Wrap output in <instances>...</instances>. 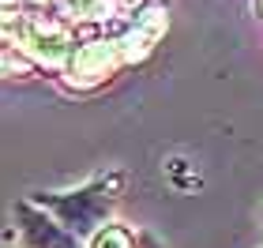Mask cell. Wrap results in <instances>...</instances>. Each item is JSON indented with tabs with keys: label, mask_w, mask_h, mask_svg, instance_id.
I'll return each instance as SVG.
<instances>
[{
	"label": "cell",
	"mask_w": 263,
	"mask_h": 248,
	"mask_svg": "<svg viewBox=\"0 0 263 248\" xmlns=\"http://www.w3.org/2000/svg\"><path fill=\"white\" fill-rule=\"evenodd\" d=\"M94 248H128V237L121 230H105L98 241H94Z\"/></svg>",
	"instance_id": "6da1fadb"
}]
</instances>
